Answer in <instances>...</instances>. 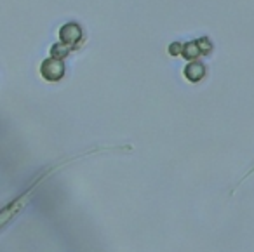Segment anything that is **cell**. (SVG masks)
<instances>
[{"label": "cell", "instance_id": "6da1fadb", "mask_svg": "<svg viewBox=\"0 0 254 252\" xmlns=\"http://www.w3.org/2000/svg\"><path fill=\"white\" fill-rule=\"evenodd\" d=\"M40 71H42L44 78H47V80L51 82H56L60 80V78H63L64 75V63L61 58H47L46 61L42 63V66H40Z\"/></svg>", "mask_w": 254, "mask_h": 252}, {"label": "cell", "instance_id": "7a4b0ae2", "mask_svg": "<svg viewBox=\"0 0 254 252\" xmlns=\"http://www.w3.org/2000/svg\"><path fill=\"white\" fill-rule=\"evenodd\" d=\"M82 37H84V30H82V26L77 25V23H66V25H63L60 30V40L68 47L77 46L82 40Z\"/></svg>", "mask_w": 254, "mask_h": 252}, {"label": "cell", "instance_id": "3957f363", "mask_svg": "<svg viewBox=\"0 0 254 252\" xmlns=\"http://www.w3.org/2000/svg\"><path fill=\"white\" fill-rule=\"evenodd\" d=\"M185 77L190 82H200L205 77V66L200 61H191L187 68H185Z\"/></svg>", "mask_w": 254, "mask_h": 252}, {"label": "cell", "instance_id": "277c9868", "mask_svg": "<svg viewBox=\"0 0 254 252\" xmlns=\"http://www.w3.org/2000/svg\"><path fill=\"white\" fill-rule=\"evenodd\" d=\"M202 53H204V51H202L198 42H188L181 47V54H183V58H187V60H197Z\"/></svg>", "mask_w": 254, "mask_h": 252}, {"label": "cell", "instance_id": "5b68a950", "mask_svg": "<svg viewBox=\"0 0 254 252\" xmlns=\"http://www.w3.org/2000/svg\"><path fill=\"white\" fill-rule=\"evenodd\" d=\"M68 51H70V47L64 46L63 42L58 44V46H54V47H53V54H54V58H63L64 54L68 53Z\"/></svg>", "mask_w": 254, "mask_h": 252}]
</instances>
